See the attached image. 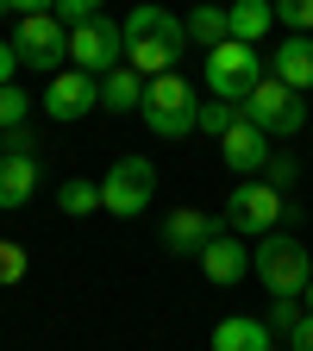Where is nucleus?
Here are the masks:
<instances>
[{
  "label": "nucleus",
  "instance_id": "obj_8",
  "mask_svg": "<svg viewBox=\"0 0 313 351\" xmlns=\"http://www.w3.org/2000/svg\"><path fill=\"white\" fill-rule=\"evenodd\" d=\"M276 219H282V189H270L263 176H245V182L226 195V232H238V239L276 232Z\"/></svg>",
  "mask_w": 313,
  "mask_h": 351
},
{
  "label": "nucleus",
  "instance_id": "obj_3",
  "mask_svg": "<svg viewBox=\"0 0 313 351\" xmlns=\"http://www.w3.org/2000/svg\"><path fill=\"white\" fill-rule=\"evenodd\" d=\"M138 119L157 132V138H188V132H201V95H195V88L175 75V69H163V75L145 82Z\"/></svg>",
  "mask_w": 313,
  "mask_h": 351
},
{
  "label": "nucleus",
  "instance_id": "obj_27",
  "mask_svg": "<svg viewBox=\"0 0 313 351\" xmlns=\"http://www.w3.org/2000/svg\"><path fill=\"white\" fill-rule=\"evenodd\" d=\"M288 351H313V314H301V326L288 332Z\"/></svg>",
  "mask_w": 313,
  "mask_h": 351
},
{
  "label": "nucleus",
  "instance_id": "obj_16",
  "mask_svg": "<svg viewBox=\"0 0 313 351\" xmlns=\"http://www.w3.org/2000/svg\"><path fill=\"white\" fill-rule=\"evenodd\" d=\"M213 351H276L270 345V320L257 314H226L213 326Z\"/></svg>",
  "mask_w": 313,
  "mask_h": 351
},
{
  "label": "nucleus",
  "instance_id": "obj_6",
  "mask_svg": "<svg viewBox=\"0 0 313 351\" xmlns=\"http://www.w3.org/2000/svg\"><path fill=\"white\" fill-rule=\"evenodd\" d=\"M263 44H245V38H219L213 51H207V95H219V101H245L251 88H257V75H263Z\"/></svg>",
  "mask_w": 313,
  "mask_h": 351
},
{
  "label": "nucleus",
  "instance_id": "obj_2",
  "mask_svg": "<svg viewBox=\"0 0 313 351\" xmlns=\"http://www.w3.org/2000/svg\"><path fill=\"white\" fill-rule=\"evenodd\" d=\"M251 276L270 289L276 301H301L307 276H313V251L295 239V232H263L251 245Z\"/></svg>",
  "mask_w": 313,
  "mask_h": 351
},
{
  "label": "nucleus",
  "instance_id": "obj_15",
  "mask_svg": "<svg viewBox=\"0 0 313 351\" xmlns=\"http://www.w3.org/2000/svg\"><path fill=\"white\" fill-rule=\"evenodd\" d=\"M270 75H282L288 88H313V32H288L276 51H270Z\"/></svg>",
  "mask_w": 313,
  "mask_h": 351
},
{
  "label": "nucleus",
  "instance_id": "obj_23",
  "mask_svg": "<svg viewBox=\"0 0 313 351\" xmlns=\"http://www.w3.org/2000/svg\"><path fill=\"white\" fill-rule=\"evenodd\" d=\"M13 282H25V251L13 239H0V289H13Z\"/></svg>",
  "mask_w": 313,
  "mask_h": 351
},
{
  "label": "nucleus",
  "instance_id": "obj_29",
  "mask_svg": "<svg viewBox=\"0 0 313 351\" xmlns=\"http://www.w3.org/2000/svg\"><path fill=\"white\" fill-rule=\"evenodd\" d=\"M57 0H13V13H51Z\"/></svg>",
  "mask_w": 313,
  "mask_h": 351
},
{
  "label": "nucleus",
  "instance_id": "obj_1",
  "mask_svg": "<svg viewBox=\"0 0 313 351\" xmlns=\"http://www.w3.org/2000/svg\"><path fill=\"white\" fill-rule=\"evenodd\" d=\"M119 25H125V63H132V69H145V75L175 69V57L188 51V19H182V13H169V7H157V0L132 7Z\"/></svg>",
  "mask_w": 313,
  "mask_h": 351
},
{
  "label": "nucleus",
  "instance_id": "obj_24",
  "mask_svg": "<svg viewBox=\"0 0 313 351\" xmlns=\"http://www.w3.org/2000/svg\"><path fill=\"white\" fill-rule=\"evenodd\" d=\"M276 19L288 32H313V0H276Z\"/></svg>",
  "mask_w": 313,
  "mask_h": 351
},
{
  "label": "nucleus",
  "instance_id": "obj_31",
  "mask_svg": "<svg viewBox=\"0 0 313 351\" xmlns=\"http://www.w3.org/2000/svg\"><path fill=\"white\" fill-rule=\"evenodd\" d=\"M7 13H13V0H0V19H7Z\"/></svg>",
  "mask_w": 313,
  "mask_h": 351
},
{
  "label": "nucleus",
  "instance_id": "obj_21",
  "mask_svg": "<svg viewBox=\"0 0 313 351\" xmlns=\"http://www.w3.org/2000/svg\"><path fill=\"white\" fill-rule=\"evenodd\" d=\"M25 113H32V95H25L19 82H0V132H19Z\"/></svg>",
  "mask_w": 313,
  "mask_h": 351
},
{
  "label": "nucleus",
  "instance_id": "obj_12",
  "mask_svg": "<svg viewBox=\"0 0 313 351\" xmlns=\"http://www.w3.org/2000/svg\"><path fill=\"white\" fill-rule=\"evenodd\" d=\"M219 157H226V169H238V176H263V163H270V132L251 125V119H232L226 132H219Z\"/></svg>",
  "mask_w": 313,
  "mask_h": 351
},
{
  "label": "nucleus",
  "instance_id": "obj_18",
  "mask_svg": "<svg viewBox=\"0 0 313 351\" xmlns=\"http://www.w3.org/2000/svg\"><path fill=\"white\" fill-rule=\"evenodd\" d=\"M226 19H232V38L263 44V38H270V25H276V0H232Z\"/></svg>",
  "mask_w": 313,
  "mask_h": 351
},
{
  "label": "nucleus",
  "instance_id": "obj_5",
  "mask_svg": "<svg viewBox=\"0 0 313 351\" xmlns=\"http://www.w3.org/2000/svg\"><path fill=\"white\" fill-rule=\"evenodd\" d=\"M157 201V163L151 157H113V169L101 176V207L113 213V219H138L145 207Z\"/></svg>",
  "mask_w": 313,
  "mask_h": 351
},
{
  "label": "nucleus",
  "instance_id": "obj_11",
  "mask_svg": "<svg viewBox=\"0 0 313 351\" xmlns=\"http://www.w3.org/2000/svg\"><path fill=\"white\" fill-rule=\"evenodd\" d=\"M38 195V145L32 132H7V145H0V213H13Z\"/></svg>",
  "mask_w": 313,
  "mask_h": 351
},
{
  "label": "nucleus",
  "instance_id": "obj_25",
  "mask_svg": "<svg viewBox=\"0 0 313 351\" xmlns=\"http://www.w3.org/2000/svg\"><path fill=\"white\" fill-rule=\"evenodd\" d=\"M63 25H82V19H95L101 13V0H57V7H51Z\"/></svg>",
  "mask_w": 313,
  "mask_h": 351
},
{
  "label": "nucleus",
  "instance_id": "obj_13",
  "mask_svg": "<svg viewBox=\"0 0 313 351\" xmlns=\"http://www.w3.org/2000/svg\"><path fill=\"white\" fill-rule=\"evenodd\" d=\"M195 263H201V276H207V282L232 289V282H245V276H251V245H245L238 232H213V245H207Z\"/></svg>",
  "mask_w": 313,
  "mask_h": 351
},
{
  "label": "nucleus",
  "instance_id": "obj_20",
  "mask_svg": "<svg viewBox=\"0 0 313 351\" xmlns=\"http://www.w3.org/2000/svg\"><path fill=\"white\" fill-rule=\"evenodd\" d=\"M57 207L69 219H88V213H101V182H88V176H69V182L57 189Z\"/></svg>",
  "mask_w": 313,
  "mask_h": 351
},
{
  "label": "nucleus",
  "instance_id": "obj_26",
  "mask_svg": "<svg viewBox=\"0 0 313 351\" xmlns=\"http://www.w3.org/2000/svg\"><path fill=\"white\" fill-rule=\"evenodd\" d=\"M263 182H270V189H288V182H295V163L270 151V163H263Z\"/></svg>",
  "mask_w": 313,
  "mask_h": 351
},
{
  "label": "nucleus",
  "instance_id": "obj_7",
  "mask_svg": "<svg viewBox=\"0 0 313 351\" xmlns=\"http://www.w3.org/2000/svg\"><path fill=\"white\" fill-rule=\"evenodd\" d=\"M13 51H19V69H44L57 75L69 63V25L57 13H19L13 25Z\"/></svg>",
  "mask_w": 313,
  "mask_h": 351
},
{
  "label": "nucleus",
  "instance_id": "obj_10",
  "mask_svg": "<svg viewBox=\"0 0 313 351\" xmlns=\"http://www.w3.org/2000/svg\"><path fill=\"white\" fill-rule=\"evenodd\" d=\"M38 107H44V119H57V125H75V119H88L101 107V75H88V69H57L51 75V88L38 95Z\"/></svg>",
  "mask_w": 313,
  "mask_h": 351
},
{
  "label": "nucleus",
  "instance_id": "obj_17",
  "mask_svg": "<svg viewBox=\"0 0 313 351\" xmlns=\"http://www.w3.org/2000/svg\"><path fill=\"white\" fill-rule=\"evenodd\" d=\"M145 69H132V63H113L107 75H101V107L107 113H138V101H145Z\"/></svg>",
  "mask_w": 313,
  "mask_h": 351
},
{
  "label": "nucleus",
  "instance_id": "obj_30",
  "mask_svg": "<svg viewBox=\"0 0 313 351\" xmlns=\"http://www.w3.org/2000/svg\"><path fill=\"white\" fill-rule=\"evenodd\" d=\"M301 307H307V314H313V276H307V289H301Z\"/></svg>",
  "mask_w": 313,
  "mask_h": 351
},
{
  "label": "nucleus",
  "instance_id": "obj_9",
  "mask_svg": "<svg viewBox=\"0 0 313 351\" xmlns=\"http://www.w3.org/2000/svg\"><path fill=\"white\" fill-rule=\"evenodd\" d=\"M69 63H75V69H88V75H107L113 63H125V25H119V19H107V13L69 25Z\"/></svg>",
  "mask_w": 313,
  "mask_h": 351
},
{
  "label": "nucleus",
  "instance_id": "obj_4",
  "mask_svg": "<svg viewBox=\"0 0 313 351\" xmlns=\"http://www.w3.org/2000/svg\"><path fill=\"white\" fill-rule=\"evenodd\" d=\"M251 125H263L270 138H295V132L307 125V101H301V88H288L282 75H257V88L238 101Z\"/></svg>",
  "mask_w": 313,
  "mask_h": 351
},
{
  "label": "nucleus",
  "instance_id": "obj_14",
  "mask_svg": "<svg viewBox=\"0 0 313 351\" xmlns=\"http://www.w3.org/2000/svg\"><path fill=\"white\" fill-rule=\"evenodd\" d=\"M213 213H201V207H175L169 219H163V251L169 257H201L207 245H213Z\"/></svg>",
  "mask_w": 313,
  "mask_h": 351
},
{
  "label": "nucleus",
  "instance_id": "obj_22",
  "mask_svg": "<svg viewBox=\"0 0 313 351\" xmlns=\"http://www.w3.org/2000/svg\"><path fill=\"white\" fill-rule=\"evenodd\" d=\"M232 119H245V107H238V101H219V95H213V101H201V132H207V138H219Z\"/></svg>",
  "mask_w": 313,
  "mask_h": 351
},
{
  "label": "nucleus",
  "instance_id": "obj_19",
  "mask_svg": "<svg viewBox=\"0 0 313 351\" xmlns=\"http://www.w3.org/2000/svg\"><path fill=\"white\" fill-rule=\"evenodd\" d=\"M219 38H232V19H226V7H213V0H201V7L188 13V44L213 51Z\"/></svg>",
  "mask_w": 313,
  "mask_h": 351
},
{
  "label": "nucleus",
  "instance_id": "obj_28",
  "mask_svg": "<svg viewBox=\"0 0 313 351\" xmlns=\"http://www.w3.org/2000/svg\"><path fill=\"white\" fill-rule=\"evenodd\" d=\"M13 69H19V51H13V38H0V82H13Z\"/></svg>",
  "mask_w": 313,
  "mask_h": 351
}]
</instances>
